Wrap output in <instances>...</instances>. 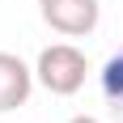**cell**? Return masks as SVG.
<instances>
[{"instance_id":"obj_1","label":"cell","mask_w":123,"mask_h":123,"mask_svg":"<svg viewBox=\"0 0 123 123\" xmlns=\"http://www.w3.org/2000/svg\"><path fill=\"white\" fill-rule=\"evenodd\" d=\"M34 76H38V85L47 89V93L72 98L76 89L85 85V76H89V60H85V51L72 47V43H51V47L38 51Z\"/></svg>"},{"instance_id":"obj_2","label":"cell","mask_w":123,"mask_h":123,"mask_svg":"<svg viewBox=\"0 0 123 123\" xmlns=\"http://www.w3.org/2000/svg\"><path fill=\"white\" fill-rule=\"evenodd\" d=\"M38 13L43 21L64 38H85L98 30V17H102V4L98 0H38Z\"/></svg>"},{"instance_id":"obj_3","label":"cell","mask_w":123,"mask_h":123,"mask_svg":"<svg viewBox=\"0 0 123 123\" xmlns=\"http://www.w3.org/2000/svg\"><path fill=\"white\" fill-rule=\"evenodd\" d=\"M34 81H38L34 68H25L21 55L0 51V111H17V106H25Z\"/></svg>"},{"instance_id":"obj_4","label":"cell","mask_w":123,"mask_h":123,"mask_svg":"<svg viewBox=\"0 0 123 123\" xmlns=\"http://www.w3.org/2000/svg\"><path fill=\"white\" fill-rule=\"evenodd\" d=\"M102 98H106V106H111V111L119 115V123H123V47L102 64Z\"/></svg>"},{"instance_id":"obj_5","label":"cell","mask_w":123,"mask_h":123,"mask_svg":"<svg viewBox=\"0 0 123 123\" xmlns=\"http://www.w3.org/2000/svg\"><path fill=\"white\" fill-rule=\"evenodd\" d=\"M68 123H102V119H93V115H76V119H68Z\"/></svg>"}]
</instances>
